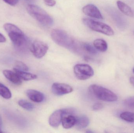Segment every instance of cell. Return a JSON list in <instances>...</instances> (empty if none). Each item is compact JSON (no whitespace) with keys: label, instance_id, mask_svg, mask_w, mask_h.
Listing matches in <instances>:
<instances>
[{"label":"cell","instance_id":"cell-1","mask_svg":"<svg viewBox=\"0 0 134 133\" xmlns=\"http://www.w3.org/2000/svg\"><path fill=\"white\" fill-rule=\"evenodd\" d=\"M51 37L58 45L71 50H76V43L68 33L60 29H54L51 32Z\"/></svg>","mask_w":134,"mask_h":133},{"label":"cell","instance_id":"cell-2","mask_svg":"<svg viewBox=\"0 0 134 133\" xmlns=\"http://www.w3.org/2000/svg\"><path fill=\"white\" fill-rule=\"evenodd\" d=\"M27 10L30 15L42 25L50 26L53 24V19L41 7L35 5L29 4L27 7Z\"/></svg>","mask_w":134,"mask_h":133},{"label":"cell","instance_id":"cell-3","mask_svg":"<svg viewBox=\"0 0 134 133\" xmlns=\"http://www.w3.org/2000/svg\"><path fill=\"white\" fill-rule=\"evenodd\" d=\"M4 28L15 46L20 47L24 45L26 42V37L19 27L14 24L6 23L4 25Z\"/></svg>","mask_w":134,"mask_h":133},{"label":"cell","instance_id":"cell-4","mask_svg":"<svg viewBox=\"0 0 134 133\" xmlns=\"http://www.w3.org/2000/svg\"><path fill=\"white\" fill-rule=\"evenodd\" d=\"M89 90L94 96L101 100L113 102L118 100V97L115 93L107 88L97 84L90 86Z\"/></svg>","mask_w":134,"mask_h":133},{"label":"cell","instance_id":"cell-5","mask_svg":"<svg viewBox=\"0 0 134 133\" xmlns=\"http://www.w3.org/2000/svg\"><path fill=\"white\" fill-rule=\"evenodd\" d=\"M82 21L85 25L93 31L108 36H113L114 34V30L112 28L104 23L87 18L83 19Z\"/></svg>","mask_w":134,"mask_h":133},{"label":"cell","instance_id":"cell-6","mask_svg":"<svg viewBox=\"0 0 134 133\" xmlns=\"http://www.w3.org/2000/svg\"><path fill=\"white\" fill-rule=\"evenodd\" d=\"M74 73L76 78L80 80H86L93 75L94 70L92 67L85 64H77L74 66Z\"/></svg>","mask_w":134,"mask_h":133},{"label":"cell","instance_id":"cell-7","mask_svg":"<svg viewBox=\"0 0 134 133\" xmlns=\"http://www.w3.org/2000/svg\"><path fill=\"white\" fill-rule=\"evenodd\" d=\"M47 44L41 41H34L31 47V51L35 58L41 59L43 58L48 50Z\"/></svg>","mask_w":134,"mask_h":133},{"label":"cell","instance_id":"cell-8","mask_svg":"<svg viewBox=\"0 0 134 133\" xmlns=\"http://www.w3.org/2000/svg\"><path fill=\"white\" fill-rule=\"evenodd\" d=\"M53 93L57 96H62L71 93L72 87L68 84L60 83H54L52 86Z\"/></svg>","mask_w":134,"mask_h":133},{"label":"cell","instance_id":"cell-9","mask_svg":"<svg viewBox=\"0 0 134 133\" xmlns=\"http://www.w3.org/2000/svg\"><path fill=\"white\" fill-rule=\"evenodd\" d=\"M82 11L86 15L94 18L102 19L103 16L98 9L94 5L89 4L83 7Z\"/></svg>","mask_w":134,"mask_h":133},{"label":"cell","instance_id":"cell-10","mask_svg":"<svg viewBox=\"0 0 134 133\" xmlns=\"http://www.w3.org/2000/svg\"><path fill=\"white\" fill-rule=\"evenodd\" d=\"M64 112L63 109L57 110L51 115L49 118V124L54 128L58 127L62 123L63 117Z\"/></svg>","mask_w":134,"mask_h":133},{"label":"cell","instance_id":"cell-11","mask_svg":"<svg viewBox=\"0 0 134 133\" xmlns=\"http://www.w3.org/2000/svg\"><path fill=\"white\" fill-rule=\"evenodd\" d=\"M30 100L36 103H41L44 100V96L41 92L34 90H28L26 92Z\"/></svg>","mask_w":134,"mask_h":133},{"label":"cell","instance_id":"cell-12","mask_svg":"<svg viewBox=\"0 0 134 133\" xmlns=\"http://www.w3.org/2000/svg\"><path fill=\"white\" fill-rule=\"evenodd\" d=\"M3 73L6 78L14 84L20 85L22 84V79L15 72L5 69L3 71Z\"/></svg>","mask_w":134,"mask_h":133},{"label":"cell","instance_id":"cell-13","mask_svg":"<svg viewBox=\"0 0 134 133\" xmlns=\"http://www.w3.org/2000/svg\"><path fill=\"white\" fill-rule=\"evenodd\" d=\"M76 120V117L73 115H64L61 123L64 129H68L75 125Z\"/></svg>","mask_w":134,"mask_h":133},{"label":"cell","instance_id":"cell-14","mask_svg":"<svg viewBox=\"0 0 134 133\" xmlns=\"http://www.w3.org/2000/svg\"><path fill=\"white\" fill-rule=\"evenodd\" d=\"M116 4L118 8L123 13L127 16L131 17L134 16V12L133 10L126 3L121 1H118L116 2Z\"/></svg>","mask_w":134,"mask_h":133},{"label":"cell","instance_id":"cell-15","mask_svg":"<svg viewBox=\"0 0 134 133\" xmlns=\"http://www.w3.org/2000/svg\"><path fill=\"white\" fill-rule=\"evenodd\" d=\"M13 70L14 72L17 73V75L21 79L25 81L33 80L37 79V77L36 75L27 72L26 71L19 70L15 68L13 69Z\"/></svg>","mask_w":134,"mask_h":133},{"label":"cell","instance_id":"cell-16","mask_svg":"<svg viewBox=\"0 0 134 133\" xmlns=\"http://www.w3.org/2000/svg\"><path fill=\"white\" fill-rule=\"evenodd\" d=\"M76 118V123L75 125L78 129H84L89 125L90 120L86 116H82Z\"/></svg>","mask_w":134,"mask_h":133},{"label":"cell","instance_id":"cell-17","mask_svg":"<svg viewBox=\"0 0 134 133\" xmlns=\"http://www.w3.org/2000/svg\"><path fill=\"white\" fill-rule=\"evenodd\" d=\"M93 45L96 49L101 52H105L108 49L107 42L103 39H98L94 41Z\"/></svg>","mask_w":134,"mask_h":133},{"label":"cell","instance_id":"cell-18","mask_svg":"<svg viewBox=\"0 0 134 133\" xmlns=\"http://www.w3.org/2000/svg\"><path fill=\"white\" fill-rule=\"evenodd\" d=\"M0 95L6 99L12 97V93L9 89L5 86L0 83Z\"/></svg>","mask_w":134,"mask_h":133},{"label":"cell","instance_id":"cell-19","mask_svg":"<svg viewBox=\"0 0 134 133\" xmlns=\"http://www.w3.org/2000/svg\"><path fill=\"white\" fill-rule=\"evenodd\" d=\"M120 117L122 119L129 122L134 123V113L130 112H124L120 115Z\"/></svg>","mask_w":134,"mask_h":133},{"label":"cell","instance_id":"cell-20","mask_svg":"<svg viewBox=\"0 0 134 133\" xmlns=\"http://www.w3.org/2000/svg\"><path fill=\"white\" fill-rule=\"evenodd\" d=\"M18 104L20 107L27 111H32L34 109V106L32 103L24 100H20L18 102Z\"/></svg>","mask_w":134,"mask_h":133},{"label":"cell","instance_id":"cell-21","mask_svg":"<svg viewBox=\"0 0 134 133\" xmlns=\"http://www.w3.org/2000/svg\"><path fill=\"white\" fill-rule=\"evenodd\" d=\"M83 49L89 54L92 55H95L97 53V49L93 47L91 44L88 43H84L82 45Z\"/></svg>","mask_w":134,"mask_h":133},{"label":"cell","instance_id":"cell-22","mask_svg":"<svg viewBox=\"0 0 134 133\" xmlns=\"http://www.w3.org/2000/svg\"><path fill=\"white\" fill-rule=\"evenodd\" d=\"M124 104L127 107L134 110V96L124 100Z\"/></svg>","mask_w":134,"mask_h":133},{"label":"cell","instance_id":"cell-23","mask_svg":"<svg viewBox=\"0 0 134 133\" xmlns=\"http://www.w3.org/2000/svg\"><path fill=\"white\" fill-rule=\"evenodd\" d=\"M15 68L22 71H27L29 68L23 62L20 61H16L15 63Z\"/></svg>","mask_w":134,"mask_h":133},{"label":"cell","instance_id":"cell-24","mask_svg":"<svg viewBox=\"0 0 134 133\" xmlns=\"http://www.w3.org/2000/svg\"><path fill=\"white\" fill-rule=\"evenodd\" d=\"M103 106L102 104L100 103H96L93 105L92 109L94 111H98L103 108Z\"/></svg>","mask_w":134,"mask_h":133},{"label":"cell","instance_id":"cell-25","mask_svg":"<svg viewBox=\"0 0 134 133\" xmlns=\"http://www.w3.org/2000/svg\"><path fill=\"white\" fill-rule=\"evenodd\" d=\"M5 3L12 6H15L17 4L19 0H3Z\"/></svg>","mask_w":134,"mask_h":133},{"label":"cell","instance_id":"cell-26","mask_svg":"<svg viewBox=\"0 0 134 133\" xmlns=\"http://www.w3.org/2000/svg\"><path fill=\"white\" fill-rule=\"evenodd\" d=\"M44 2L46 5L50 7L54 6L56 3L55 0H44Z\"/></svg>","mask_w":134,"mask_h":133},{"label":"cell","instance_id":"cell-27","mask_svg":"<svg viewBox=\"0 0 134 133\" xmlns=\"http://www.w3.org/2000/svg\"><path fill=\"white\" fill-rule=\"evenodd\" d=\"M6 41V39L4 36L0 33V43H4Z\"/></svg>","mask_w":134,"mask_h":133},{"label":"cell","instance_id":"cell-28","mask_svg":"<svg viewBox=\"0 0 134 133\" xmlns=\"http://www.w3.org/2000/svg\"><path fill=\"white\" fill-rule=\"evenodd\" d=\"M130 81L131 83L134 86V77H131L130 79Z\"/></svg>","mask_w":134,"mask_h":133},{"label":"cell","instance_id":"cell-29","mask_svg":"<svg viewBox=\"0 0 134 133\" xmlns=\"http://www.w3.org/2000/svg\"><path fill=\"white\" fill-rule=\"evenodd\" d=\"M2 126V120L1 116L0 115V128H1Z\"/></svg>","mask_w":134,"mask_h":133},{"label":"cell","instance_id":"cell-30","mask_svg":"<svg viewBox=\"0 0 134 133\" xmlns=\"http://www.w3.org/2000/svg\"><path fill=\"white\" fill-rule=\"evenodd\" d=\"M3 132L2 131V130L1 129V128H0V133H3Z\"/></svg>","mask_w":134,"mask_h":133},{"label":"cell","instance_id":"cell-31","mask_svg":"<svg viewBox=\"0 0 134 133\" xmlns=\"http://www.w3.org/2000/svg\"><path fill=\"white\" fill-rule=\"evenodd\" d=\"M133 73H134V68L133 69Z\"/></svg>","mask_w":134,"mask_h":133}]
</instances>
